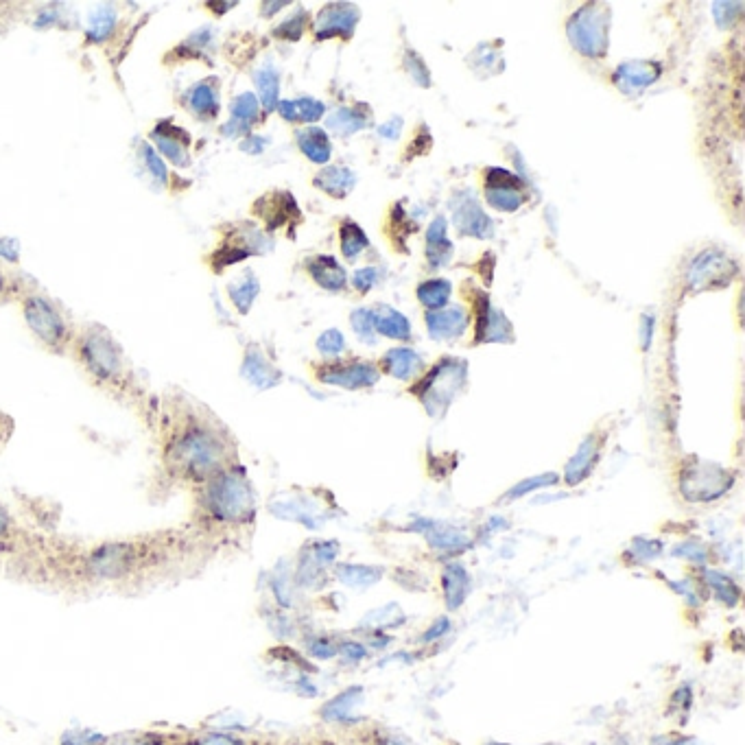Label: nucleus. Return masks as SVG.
I'll return each instance as SVG.
<instances>
[{"instance_id": "f257e3e1", "label": "nucleus", "mask_w": 745, "mask_h": 745, "mask_svg": "<svg viewBox=\"0 0 745 745\" xmlns=\"http://www.w3.org/2000/svg\"><path fill=\"white\" fill-rule=\"evenodd\" d=\"M228 431L212 413L188 398H171L160 420V459L173 481L201 486L234 466Z\"/></svg>"}, {"instance_id": "f03ea898", "label": "nucleus", "mask_w": 745, "mask_h": 745, "mask_svg": "<svg viewBox=\"0 0 745 745\" xmlns=\"http://www.w3.org/2000/svg\"><path fill=\"white\" fill-rule=\"evenodd\" d=\"M195 512L212 525H247L256 514V496L245 470L230 466L195 488Z\"/></svg>"}, {"instance_id": "7ed1b4c3", "label": "nucleus", "mask_w": 745, "mask_h": 745, "mask_svg": "<svg viewBox=\"0 0 745 745\" xmlns=\"http://www.w3.org/2000/svg\"><path fill=\"white\" fill-rule=\"evenodd\" d=\"M151 562V545L143 540H112L92 547L81 566L94 582H125Z\"/></svg>"}, {"instance_id": "20e7f679", "label": "nucleus", "mask_w": 745, "mask_h": 745, "mask_svg": "<svg viewBox=\"0 0 745 745\" xmlns=\"http://www.w3.org/2000/svg\"><path fill=\"white\" fill-rule=\"evenodd\" d=\"M75 357L81 368L101 385H116L125 378V352L110 330L94 324L75 341Z\"/></svg>"}, {"instance_id": "39448f33", "label": "nucleus", "mask_w": 745, "mask_h": 745, "mask_svg": "<svg viewBox=\"0 0 745 745\" xmlns=\"http://www.w3.org/2000/svg\"><path fill=\"white\" fill-rule=\"evenodd\" d=\"M468 365L459 359H442L435 368L411 389L431 416H442L466 385Z\"/></svg>"}, {"instance_id": "423d86ee", "label": "nucleus", "mask_w": 745, "mask_h": 745, "mask_svg": "<svg viewBox=\"0 0 745 745\" xmlns=\"http://www.w3.org/2000/svg\"><path fill=\"white\" fill-rule=\"evenodd\" d=\"M608 27V5L588 3L571 16L566 33H569V40L577 53H582L584 57L599 59L608 53Z\"/></svg>"}, {"instance_id": "0eeeda50", "label": "nucleus", "mask_w": 745, "mask_h": 745, "mask_svg": "<svg viewBox=\"0 0 745 745\" xmlns=\"http://www.w3.org/2000/svg\"><path fill=\"white\" fill-rule=\"evenodd\" d=\"M732 488V475L717 464L689 459L680 472V492L687 501L708 503L724 496Z\"/></svg>"}, {"instance_id": "6e6552de", "label": "nucleus", "mask_w": 745, "mask_h": 745, "mask_svg": "<svg viewBox=\"0 0 745 745\" xmlns=\"http://www.w3.org/2000/svg\"><path fill=\"white\" fill-rule=\"evenodd\" d=\"M271 250V243L265 239V234H260L252 223H239V226H228L226 234L221 236V243L217 250L210 254V267L221 274L223 269H228L241 260L265 254Z\"/></svg>"}, {"instance_id": "1a4fd4ad", "label": "nucleus", "mask_w": 745, "mask_h": 745, "mask_svg": "<svg viewBox=\"0 0 745 745\" xmlns=\"http://www.w3.org/2000/svg\"><path fill=\"white\" fill-rule=\"evenodd\" d=\"M22 315L31 333L38 337L46 348L64 350L68 344V326L64 322L62 313L55 306L42 298V295H29L22 300Z\"/></svg>"}, {"instance_id": "9d476101", "label": "nucleus", "mask_w": 745, "mask_h": 745, "mask_svg": "<svg viewBox=\"0 0 745 745\" xmlns=\"http://www.w3.org/2000/svg\"><path fill=\"white\" fill-rule=\"evenodd\" d=\"M739 274V265L728 254L706 250L697 254L687 271V287L691 293L719 291L728 287Z\"/></svg>"}, {"instance_id": "9b49d317", "label": "nucleus", "mask_w": 745, "mask_h": 745, "mask_svg": "<svg viewBox=\"0 0 745 745\" xmlns=\"http://www.w3.org/2000/svg\"><path fill=\"white\" fill-rule=\"evenodd\" d=\"M149 138H151V143L156 145V151L160 153V156L173 162L175 167H180V169L191 167L193 138L184 127L173 123L171 118H167V121H160L156 127H153Z\"/></svg>"}, {"instance_id": "f8f14e48", "label": "nucleus", "mask_w": 745, "mask_h": 745, "mask_svg": "<svg viewBox=\"0 0 745 745\" xmlns=\"http://www.w3.org/2000/svg\"><path fill=\"white\" fill-rule=\"evenodd\" d=\"M361 14L359 9L348 3H330L326 5L315 20V38L330 40V38H352L357 29Z\"/></svg>"}, {"instance_id": "ddd939ff", "label": "nucleus", "mask_w": 745, "mask_h": 745, "mask_svg": "<svg viewBox=\"0 0 745 745\" xmlns=\"http://www.w3.org/2000/svg\"><path fill=\"white\" fill-rule=\"evenodd\" d=\"M319 381L328 383V385H337L344 389H365L378 383V370L372 363L365 361H348V363H333V365H324L322 370L317 372Z\"/></svg>"}, {"instance_id": "4468645a", "label": "nucleus", "mask_w": 745, "mask_h": 745, "mask_svg": "<svg viewBox=\"0 0 745 745\" xmlns=\"http://www.w3.org/2000/svg\"><path fill=\"white\" fill-rule=\"evenodd\" d=\"M457 197H461V201H453V221L459 234L472 236V239H490L494 232L492 219L483 212V208L477 204V199L466 193H461Z\"/></svg>"}, {"instance_id": "2eb2a0df", "label": "nucleus", "mask_w": 745, "mask_h": 745, "mask_svg": "<svg viewBox=\"0 0 745 745\" xmlns=\"http://www.w3.org/2000/svg\"><path fill=\"white\" fill-rule=\"evenodd\" d=\"M477 344L486 341V344H507L512 341V324L507 322V317L496 311L488 302L486 293L477 295Z\"/></svg>"}, {"instance_id": "dca6fc26", "label": "nucleus", "mask_w": 745, "mask_h": 745, "mask_svg": "<svg viewBox=\"0 0 745 745\" xmlns=\"http://www.w3.org/2000/svg\"><path fill=\"white\" fill-rule=\"evenodd\" d=\"M660 64L656 62H625L614 70L612 81L623 94L628 97H638L649 86H654L660 77Z\"/></svg>"}, {"instance_id": "f3484780", "label": "nucleus", "mask_w": 745, "mask_h": 745, "mask_svg": "<svg viewBox=\"0 0 745 745\" xmlns=\"http://www.w3.org/2000/svg\"><path fill=\"white\" fill-rule=\"evenodd\" d=\"M182 105L191 112L197 121H215L219 116V79H201L191 86L182 97Z\"/></svg>"}, {"instance_id": "a211bd4d", "label": "nucleus", "mask_w": 745, "mask_h": 745, "mask_svg": "<svg viewBox=\"0 0 745 745\" xmlns=\"http://www.w3.org/2000/svg\"><path fill=\"white\" fill-rule=\"evenodd\" d=\"M254 215L263 219L269 230H276V228H282L285 223H291V221L298 223L300 210H298V206H295L293 195L276 191V193H269V195L260 197L256 201Z\"/></svg>"}, {"instance_id": "6ab92c4d", "label": "nucleus", "mask_w": 745, "mask_h": 745, "mask_svg": "<svg viewBox=\"0 0 745 745\" xmlns=\"http://www.w3.org/2000/svg\"><path fill=\"white\" fill-rule=\"evenodd\" d=\"M260 103L252 92H243L236 97L230 105V121L228 125L221 127V134L234 138V136H245L250 134L252 125L258 121Z\"/></svg>"}, {"instance_id": "aec40b11", "label": "nucleus", "mask_w": 745, "mask_h": 745, "mask_svg": "<svg viewBox=\"0 0 745 745\" xmlns=\"http://www.w3.org/2000/svg\"><path fill=\"white\" fill-rule=\"evenodd\" d=\"M427 328L429 335L437 341L444 339H457L466 333L468 328V315L459 306H451V309H440V311H429L427 313Z\"/></svg>"}, {"instance_id": "412c9836", "label": "nucleus", "mask_w": 745, "mask_h": 745, "mask_svg": "<svg viewBox=\"0 0 745 745\" xmlns=\"http://www.w3.org/2000/svg\"><path fill=\"white\" fill-rule=\"evenodd\" d=\"M241 374L247 383H252L258 389H269L280 383V372L274 368V363L265 357V352L258 346L247 348Z\"/></svg>"}, {"instance_id": "4be33fe9", "label": "nucleus", "mask_w": 745, "mask_h": 745, "mask_svg": "<svg viewBox=\"0 0 745 745\" xmlns=\"http://www.w3.org/2000/svg\"><path fill=\"white\" fill-rule=\"evenodd\" d=\"M599 459V440L597 435H588L586 440L579 444L577 453L569 459V464H566V483L569 486H579L590 472H593L595 464Z\"/></svg>"}, {"instance_id": "5701e85b", "label": "nucleus", "mask_w": 745, "mask_h": 745, "mask_svg": "<svg viewBox=\"0 0 745 745\" xmlns=\"http://www.w3.org/2000/svg\"><path fill=\"white\" fill-rule=\"evenodd\" d=\"M309 274L322 289L341 291L348 285L346 269L333 256H315L309 263Z\"/></svg>"}, {"instance_id": "b1692460", "label": "nucleus", "mask_w": 745, "mask_h": 745, "mask_svg": "<svg viewBox=\"0 0 745 745\" xmlns=\"http://www.w3.org/2000/svg\"><path fill=\"white\" fill-rule=\"evenodd\" d=\"M354 182H357V177H354L348 167H328L313 177V184L319 191H324L335 199L348 197V193L354 188Z\"/></svg>"}, {"instance_id": "393cba45", "label": "nucleus", "mask_w": 745, "mask_h": 745, "mask_svg": "<svg viewBox=\"0 0 745 745\" xmlns=\"http://www.w3.org/2000/svg\"><path fill=\"white\" fill-rule=\"evenodd\" d=\"M372 317H374V333H381L389 339H398V341H407L411 337L409 319L402 313H398L396 309L378 306L376 311H372Z\"/></svg>"}, {"instance_id": "a878e982", "label": "nucleus", "mask_w": 745, "mask_h": 745, "mask_svg": "<svg viewBox=\"0 0 745 745\" xmlns=\"http://www.w3.org/2000/svg\"><path fill=\"white\" fill-rule=\"evenodd\" d=\"M383 368L387 374H392L394 378H400V381H409V378L418 376L422 370V359L418 352H413L411 348H394L385 354L383 359Z\"/></svg>"}, {"instance_id": "bb28decb", "label": "nucleus", "mask_w": 745, "mask_h": 745, "mask_svg": "<svg viewBox=\"0 0 745 745\" xmlns=\"http://www.w3.org/2000/svg\"><path fill=\"white\" fill-rule=\"evenodd\" d=\"M276 108L280 116L291 123H315L326 114L324 103L313 97H302L295 101H278Z\"/></svg>"}, {"instance_id": "cd10ccee", "label": "nucleus", "mask_w": 745, "mask_h": 745, "mask_svg": "<svg viewBox=\"0 0 745 745\" xmlns=\"http://www.w3.org/2000/svg\"><path fill=\"white\" fill-rule=\"evenodd\" d=\"M295 140H298L300 151L311 162L326 164L330 160L333 147H330V140H328V134L324 132V129H317V127L300 129L298 136H295Z\"/></svg>"}, {"instance_id": "c85d7f7f", "label": "nucleus", "mask_w": 745, "mask_h": 745, "mask_svg": "<svg viewBox=\"0 0 745 745\" xmlns=\"http://www.w3.org/2000/svg\"><path fill=\"white\" fill-rule=\"evenodd\" d=\"M442 586H444V597L446 606L451 610L461 608V603L466 599L468 586H470V575L461 564H448L442 575Z\"/></svg>"}, {"instance_id": "c756f323", "label": "nucleus", "mask_w": 745, "mask_h": 745, "mask_svg": "<svg viewBox=\"0 0 745 745\" xmlns=\"http://www.w3.org/2000/svg\"><path fill=\"white\" fill-rule=\"evenodd\" d=\"M453 243L448 241L446 219L437 217L427 232V258L433 267H442L451 260Z\"/></svg>"}, {"instance_id": "7c9ffc66", "label": "nucleus", "mask_w": 745, "mask_h": 745, "mask_svg": "<svg viewBox=\"0 0 745 745\" xmlns=\"http://www.w3.org/2000/svg\"><path fill=\"white\" fill-rule=\"evenodd\" d=\"M116 9L101 5L94 11H90L88 16V29H86V40L92 44H103L112 38V33L116 29Z\"/></svg>"}, {"instance_id": "2f4dec72", "label": "nucleus", "mask_w": 745, "mask_h": 745, "mask_svg": "<svg viewBox=\"0 0 745 745\" xmlns=\"http://www.w3.org/2000/svg\"><path fill=\"white\" fill-rule=\"evenodd\" d=\"M256 88L265 112H274L280 99V73L274 64H265L256 73Z\"/></svg>"}, {"instance_id": "473e14b6", "label": "nucleus", "mask_w": 745, "mask_h": 745, "mask_svg": "<svg viewBox=\"0 0 745 745\" xmlns=\"http://www.w3.org/2000/svg\"><path fill=\"white\" fill-rule=\"evenodd\" d=\"M258 291H260V285H258V280L252 274V271H245V274L239 280H234L228 285L230 300L236 306V311H239L241 315L250 313L254 300L258 298Z\"/></svg>"}, {"instance_id": "72a5a7b5", "label": "nucleus", "mask_w": 745, "mask_h": 745, "mask_svg": "<svg viewBox=\"0 0 745 745\" xmlns=\"http://www.w3.org/2000/svg\"><path fill=\"white\" fill-rule=\"evenodd\" d=\"M368 121H370V116H365L361 112V105H357V108H339L337 112H333V116L328 118L326 125L339 136H352V134H357L359 129L368 127Z\"/></svg>"}, {"instance_id": "f704fd0d", "label": "nucleus", "mask_w": 745, "mask_h": 745, "mask_svg": "<svg viewBox=\"0 0 745 745\" xmlns=\"http://www.w3.org/2000/svg\"><path fill=\"white\" fill-rule=\"evenodd\" d=\"M212 49H215V31L204 27L188 35L173 53L180 59H204Z\"/></svg>"}, {"instance_id": "c9c22d12", "label": "nucleus", "mask_w": 745, "mask_h": 745, "mask_svg": "<svg viewBox=\"0 0 745 745\" xmlns=\"http://www.w3.org/2000/svg\"><path fill=\"white\" fill-rule=\"evenodd\" d=\"M337 577L341 584L352 588H368L374 586L383 577V569L376 566H361V564H341L337 569Z\"/></svg>"}, {"instance_id": "e433bc0d", "label": "nucleus", "mask_w": 745, "mask_h": 745, "mask_svg": "<svg viewBox=\"0 0 745 745\" xmlns=\"http://www.w3.org/2000/svg\"><path fill=\"white\" fill-rule=\"evenodd\" d=\"M448 298H451V282L435 278L422 282L418 287V300L427 306L429 311H440L448 304Z\"/></svg>"}, {"instance_id": "4c0bfd02", "label": "nucleus", "mask_w": 745, "mask_h": 745, "mask_svg": "<svg viewBox=\"0 0 745 745\" xmlns=\"http://www.w3.org/2000/svg\"><path fill=\"white\" fill-rule=\"evenodd\" d=\"M368 245V236H365L357 223L350 219L344 221V226H341V252H344V256L348 260H354L363 250H368Z\"/></svg>"}, {"instance_id": "58836bf2", "label": "nucleus", "mask_w": 745, "mask_h": 745, "mask_svg": "<svg viewBox=\"0 0 745 745\" xmlns=\"http://www.w3.org/2000/svg\"><path fill=\"white\" fill-rule=\"evenodd\" d=\"M429 542L433 549L440 551H464L470 547V540L453 527H440L429 531Z\"/></svg>"}, {"instance_id": "ea45409f", "label": "nucleus", "mask_w": 745, "mask_h": 745, "mask_svg": "<svg viewBox=\"0 0 745 745\" xmlns=\"http://www.w3.org/2000/svg\"><path fill=\"white\" fill-rule=\"evenodd\" d=\"M706 575V582H708V586H711L713 588V595L719 599V601H724V603H728V606H735V603L739 601V597H741V590H739V586L735 584V582H732V579L730 577H726L724 573H717V571H706L704 573Z\"/></svg>"}, {"instance_id": "a19ab883", "label": "nucleus", "mask_w": 745, "mask_h": 745, "mask_svg": "<svg viewBox=\"0 0 745 745\" xmlns=\"http://www.w3.org/2000/svg\"><path fill=\"white\" fill-rule=\"evenodd\" d=\"M488 204L501 212H516L525 204V195L516 188H486Z\"/></svg>"}, {"instance_id": "79ce46f5", "label": "nucleus", "mask_w": 745, "mask_h": 745, "mask_svg": "<svg viewBox=\"0 0 745 745\" xmlns=\"http://www.w3.org/2000/svg\"><path fill=\"white\" fill-rule=\"evenodd\" d=\"M138 153H140V160H143V164H145V169L153 177H156V182H160L162 186H167L169 184V169H167V164H164V158L160 156V153L153 149L149 143L140 145Z\"/></svg>"}, {"instance_id": "37998d69", "label": "nucleus", "mask_w": 745, "mask_h": 745, "mask_svg": "<svg viewBox=\"0 0 745 745\" xmlns=\"http://www.w3.org/2000/svg\"><path fill=\"white\" fill-rule=\"evenodd\" d=\"M306 27H309V14H306L304 9H300L298 14L291 16L287 22H282L280 27H276L274 35H276V38H280V40L298 42L302 38V35H304Z\"/></svg>"}, {"instance_id": "c03bdc74", "label": "nucleus", "mask_w": 745, "mask_h": 745, "mask_svg": "<svg viewBox=\"0 0 745 745\" xmlns=\"http://www.w3.org/2000/svg\"><path fill=\"white\" fill-rule=\"evenodd\" d=\"M553 483H558V475H540V477H531V479H525L520 481L518 486H514L510 492H507L505 501H514V499H520V496H525L529 492L534 490H540V488H547V486H553Z\"/></svg>"}, {"instance_id": "a18cd8bd", "label": "nucleus", "mask_w": 745, "mask_h": 745, "mask_svg": "<svg viewBox=\"0 0 745 745\" xmlns=\"http://www.w3.org/2000/svg\"><path fill=\"white\" fill-rule=\"evenodd\" d=\"M350 324L354 328V333L359 335V339L368 341V344H374V317L372 311L368 309H357L350 315Z\"/></svg>"}, {"instance_id": "49530a36", "label": "nucleus", "mask_w": 745, "mask_h": 745, "mask_svg": "<svg viewBox=\"0 0 745 745\" xmlns=\"http://www.w3.org/2000/svg\"><path fill=\"white\" fill-rule=\"evenodd\" d=\"M525 182L520 180L518 175L505 171V169H490L486 175V188H516V191H523Z\"/></svg>"}, {"instance_id": "de8ad7c7", "label": "nucleus", "mask_w": 745, "mask_h": 745, "mask_svg": "<svg viewBox=\"0 0 745 745\" xmlns=\"http://www.w3.org/2000/svg\"><path fill=\"white\" fill-rule=\"evenodd\" d=\"M346 348V339L339 330H326V333L319 335L317 339V350L324 354V357H337L339 352H344Z\"/></svg>"}, {"instance_id": "09e8293b", "label": "nucleus", "mask_w": 745, "mask_h": 745, "mask_svg": "<svg viewBox=\"0 0 745 745\" xmlns=\"http://www.w3.org/2000/svg\"><path fill=\"white\" fill-rule=\"evenodd\" d=\"M477 64L494 66V73H501V70H503V57L499 55V51L490 49L488 44H481L479 49L470 55V66L475 68Z\"/></svg>"}, {"instance_id": "8fccbe9b", "label": "nucleus", "mask_w": 745, "mask_h": 745, "mask_svg": "<svg viewBox=\"0 0 745 745\" xmlns=\"http://www.w3.org/2000/svg\"><path fill=\"white\" fill-rule=\"evenodd\" d=\"M405 68L409 70V75L413 77V81H416V84H420L422 88H429L431 86V73H429V68L427 66H424V62H422V59L416 55V53H407L405 55Z\"/></svg>"}, {"instance_id": "3c124183", "label": "nucleus", "mask_w": 745, "mask_h": 745, "mask_svg": "<svg viewBox=\"0 0 745 745\" xmlns=\"http://www.w3.org/2000/svg\"><path fill=\"white\" fill-rule=\"evenodd\" d=\"M186 745H245V743L239 737L230 735V732H204V735H197Z\"/></svg>"}, {"instance_id": "603ef678", "label": "nucleus", "mask_w": 745, "mask_h": 745, "mask_svg": "<svg viewBox=\"0 0 745 745\" xmlns=\"http://www.w3.org/2000/svg\"><path fill=\"white\" fill-rule=\"evenodd\" d=\"M376 278H378V271L376 269H372V267L359 269L357 274H354V278H352V285H354V289H357V291L368 293L374 287Z\"/></svg>"}, {"instance_id": "864d4df0", "label": "nucleus", "mask_w": 745, "mask_h": 745, "mask_svg": "<svg viewBox=\"0 0 745 745\" xmlns=\"http://www.w3.org/2000/svg\"><path fill=\"white\" fill-rule=\"evenodd\" d=\"M673 555H678V558H689L695 562H704L706 549L700 545H693V542H687V545H678L676 549H673Z\"/></svg>"}, {"instance_id": "5fc2aeb1", "label": "nucleus", "mask_w": 745, "mask_h": 745, "mask_svg": "<svg viewBox=\"0 0 745 745\" xmlns=\"http://www.w3.org/2000/svg\"><path fill=\"white\" fill-rule=\"evenodd\" d=\"M448 630H451V619H448V617L437 619L427 630V634H424L422 641H435V638H442L444 634H448Z\"/></svg>"}, {"instance_id": "6e6d98bb", "label": "nucleus", "mask_w": 745, "mask_h": 745, "mask_svg": "<svg viewBox=\"0 0 745 745\" xmlns=\"http://www.w3.org/2000/svg\"><path fill=\"white\" fill-rule=\"evenodd\" d=\"M654 324H656V319L652 315H643L641 317V344H643V350H649V346H652Z\"/></svg>"}, {"instance_id": "4d7b16f0", "label": "nucleus", "mask_w": 745, "mask_h": 745, "mask_svg": "<svg viewBox=\"0 0 745 745\" xmlns=\"http://www.w3.org/2000/svg\"><path fill=\"white\" fill-rule=\"evenodd\" d=\"M400 129H402V118H389L385 125L378 127V134L387 140H394L400 136Z\"/></svg>"}, {"instance_id": "13d9d810", "label": "nucleus", "mask_w": 745, "mask_h": 745, "mask_svg": "<svg viewBox=\"0 0 745 745\" xmlns=\"http://www.w3.org/2000/svg\"><path fill=\"white\" fill-rule=\"evenodd\" d=\"M18 252H20V245L16 239H0V256H5L7 260H18Z\"/></svg>"}, {"instance_id": "bf43d9fd", "label": "nucleus", "mask_w": 745, "mask_h": 745, "mask_svg": "<svg viewBox=\"0 0 745 745\" xmlns=\"http://www.w3.org/2000/svg\"><path fill=\"white\" fill-rule=\"evenodd\" d=\"M271 510H274V512H280V510H295V507H291V505H276V507H271ZM287 518H291V520H298L300 518V514H289ZM302 523L304 525H309L311 529H315L317 527V523H315V520H313V514H309V512H302Z\"/></svg>"}, {"instance_id": "052dcab7", "label": "nucleus", "mask_w": 745, "mask_h": 745, "mask_svg": "<svg viewBox=\"0 0 745 745\" xmlns=\"http://www.w3.org/2000/svg\"><path fill=\"white\" fill-rule=\"evenodd\" d=\"M11 534V516L7 507L0 503V540H5Z\"/></svg>"}, {"instance_id": "680f3d73", "label": "nucleus", "mask_w": 745, "mask_h": 745, "mask_svg": "<svg viewBox=\"0 0 745 745\" xmlns=\"http://www.w3.org/2000/svg\"><path fill=\"white\" fill-rule=\"evenodd\" d=\"M265 145H267V140L258 138V136H247V140H245V143L241 147H243L245 153H260V151H263Z\"/></svg>"}, {"instance_id": "e2e57ef3", "label": "nucleus", "mask_w": 745, "mask_h": 745, "mask_svg": "<svg viewBox=\"0 0 745 745\" xmlns=\"http://www.w3.org/2000/svg\"><path fill=\"white\" fill-rule=\"evenodd\" d=\"M282 7H287V3H274V5H263V9H282ZM271 14H276V11H267V14L265 16H271Z\"/></svg>"}, {"instance_id": "0e129e2a", "label": "nucleus", "mask_w": 745, "mask_h": 745, "mask_svg": "<svg viewBox=\"0 0 745 745\" xmlns=\"http://www.w3.org/2000/svg\"><path fill=\"white\" fill-rule=\"evenodd\" d=\"M0 291H3V276H0Z\"/></svg>"}]
</instances>
